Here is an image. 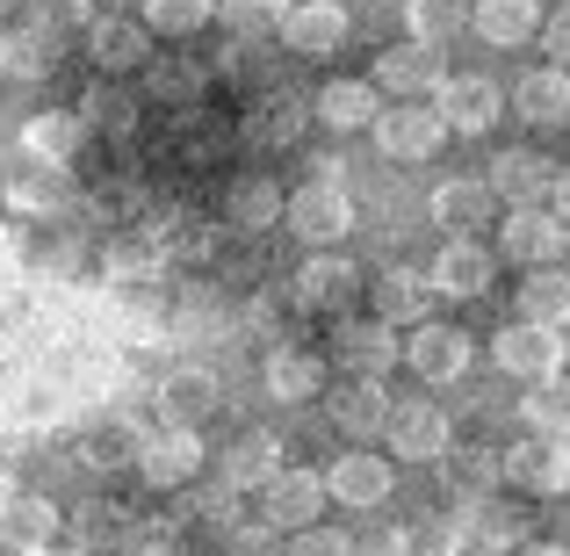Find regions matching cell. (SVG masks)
<instances>
[{"instance_id":"cell-24","label":"cell","mask_w":570,"mask_h":556,"mask_svg":"<svg viewBox=\"0 0 570 556\" xmlns=\"http://www.w3.org/2000/svg\"><path fill=\"white\" fill-rule=\"evenodd\" d=\"M267 398L275 404H311V398H325V362L318 354H304V348H282V354H267Z\"/></svg>"},{"instance_id":"cell-38","label":"cell","mask_w":570,"mask_h":556,"mask_svg":"<svg viewBox=\"0 0 570 556\" xmlns=\"http://www.w3.org/2000/svg\"><path fill=\"white\" fill-rule=\"evenodd\" d=\"M209 14H217V0H145V29H159V37H195Z\"/></svg>"},{"instance_id":"cell-17","label":"cell","mask_w":570,"mask_h":556,"mask_svg":"<svg viewBox=\"0 0 570 556\" xmlns=\"http://www.w3.org/2000/svg\"><path fill=\"white\" fill-rule=\"evenodd\" d=\"M333 354H340L354 375H390V362L404 354V340L390 333L383 319H354V325H340V333H333Z\"/></svg>"},{"instance_id":"cell-11","label":"cell","mask_w":570,"mask_h":556,"mask_svg":"<svg viewBox=\"0 0 570 556\" xmlns=\"http://www.w3.org/2000/svg\"><path fill=\"white\" fill-rule=\"evenodd\" d=\"M404 362H412L419 383H455V375L470 369V333H455V325H419V333L404 340Z\"/></svg>"},{"instance_id":"cell-55","label":"cell","mask_w":570,"mask_h":556,"mask_svg":"<svg viewBox=\"0 0 570 556\" xmlns=\"http://www.w3.org/2000/svg\"><path fill=\"white\" fill-rule=\"evenodd\" d=\"M14 556H51V549H14Z\"/></svg>"},{"instance_id":"cell-15","label":"cell","mask_w":570,"mask_h":556,"mask_svg":"<svg viewBox=\"0 0 570 556\" xmlns=\"http://www.w3.org/2000/svg\"><path fill=\"white\" fill-rule=\"evenodd\" d=\"M325 491H333L340 506H354V514L383 506V499H390V456H333Z\"/></svg>"},{"instance_id":"cell-36","label":"cell","mask_w":570,"mask_h":556,"mask_svg":"<svg viewBox=\"0 0 570 556\" xmlns=\"http://www.w3.org/2000/svg\"><path fill=\"white\" fill-rule=\"evenodd\" d=\"M0 72L8 80H43L51 72V37L43 29H8L0 37Z\"/></svg>"},{"instance_id":"cell-52","label":"cell","mask_w":570,"mask_h":556,"mask_svg":"<svg viewBox=\"0 0 570 556\" xmlns=\"http://www.w3.org/2000/svg\"><path fill=\"white\" fill-rule=\"evenodd\" d=\"M520 556H570L563 543H534V549H520Z\"/></svg>"},{"instance_id":"cell-31","label":"cell","mask_w":570,"mask_h":556,"mask_svg":"<svg viewBox=\"0 0 570 556\" xmlns=\"http://www.w3.org/2000/svg\"><path fill=\"white\" fill-rule=\"evenodd\" d=\"M58 520H66V514H58L43 491H14V506L0 514V543H14V549H51Z\"/></svg>"},{"instance_id":"cell-18","label":"cell","mask_w":570,"mask_h":556,"mask_svg":"<svg viewBox=\"0 0 570 556\" xmlns=\"http://www.w3.org/2000/svg\"><path fill=\"white\" fill-rule=\"evenodd\" d=\"M354 282H362V275H354L347 253H325L318 246L304 267H296V304H304V311H333V304H347V296H354Z\"/></svg>"},{"instance_id":"cell-16","label":"cell","mask_w":570,"mask_h":556,"mask_svg":"<svg viewBox=\"0 0 570 556\" xmlns=\"http://www.w3.org/2000/svg\"><path fill=\"white\" fill-rule=\"evenodd\" d=\"M441 51L433 43H397V51H383L376 58V87H390V95H441Z\"/></svg>"},{"instance_id":"cell-39","label":"cell","mask_w":570,"mask_h":556,"mask_svg":"<svg viewBox=\"0 0 570 556\" xmlns=\"http://www.w3.org/2000/svg\"><path fill=\"white\" fill-rule=\"evenodd\" d=\"M217 14L238 29V37H267V29L289 22V0H217Z\"/></svg>"},{"instance_id":"cell-47","label":"cell","mask_w":570,"mask_h":556,"mask_svg":"<svg viewBox=\"0 0 570 556\" xmlns=\"http://www.w3.org/2000/svg\"><path fill=\"white\" fill-rule=\"evenodd\" d=\"M404 14H412L419 43H441L448 29H455V0H404Z\"/></svg>"},{"instance_id":"cell-21","label":"cell","mask_w":570,"mask_h":556,"mask_svg":"<svg viewBox=\"0 0 570 556\" xmlns=\"http://www.w3.org/2000/svg\"><path fill=\"white\" fill-rule=\"evenodd\" d=\"M311 116H325L333 130H376V116H383V87H376V80H333V87H318Z\"/></svg>"},{"instance_id":"cell-23","label":"cell","mask_w":570,"mask_h":556,"mask_svg":"<svg viewBox=\"0 0 570 556\" xmlns=\"http://www.w3.org/2000/svg\"><path fill=\"white\" fill-rule=\"evenodd\" d=\"M549 182H557V167L542 153H528V145L491 159V195H505V203H549Z\"/></svg>"},{"instance_id":"cell-48","label":"cell","mask_w":570,"mask_h":556,"mask_svg":"<svg viewBox=\"0 0 570 556\" xmlns=\"http://www.w3.org/2000/svg\"><path fill=\"white\" fill-rule=\"evenodd\" d=\"M289 556H354V543H347L340 528H304V535L289 543Z\"/></svg>"},{"instance_id":"cell-14","label":"cell","mask_w":570,"mask_h":556,"mask_svg":"<svg viewBox=\"0 0 570 556\" xmlns=\"http://www.w3.org/2000/svg\"><path fill=\"white\" fill-rule=\"evenodd\" d=\"M145 51H153V29H145V14H109V22L87 29V58H95L101 72L145 66Z\"/></svg>"},{"instance_id":"cell-3","label":"cell","mask_w":570,"mask_h":556,"mask_svg":"<svg viewBox=\"0 0 570 556\" xmlns=\"http://www.w3.org/2000/svg\"><path fill=\"white\" fill-rule=\"evenodd\" d=\"M383 433H390V456H404V462H441L448 448H455V433H448V412H441V404H426V398L390 404Z\"/></svg>"},{"instance_id":"cell-12","label":"cell","mask_w":570,"mask_h":556,"mask_svg":"<svg viewBox=\"0 0 570 556\" xmlns=\"http://www.w3.org/2000/svg\"><path fill=\"white\" fill-rule=\"evenodd\" d=\"M426 282H433V296H484L491 290V246H476V238H448V246L433 253Z\"/></svg>"},{"instance_id":"cell-25","label":"cell","mask_w":570,"mask_h":556,"mask_svg":"<svg viewBox=\"0 0 570 556\" xmlns=\"http://www.w3.org/2000/svg\"><path fill=\"white\" fill-rule=\"evenodd\" d=\"M333 419L347 433H383V419H390V390H383V375H347V383H333Z\"/></svg>"},{"instance_id":"cell-45","label":"cell","mask_w":570,"mask_h":556,"mask_svg":"<svg viewBox=\"0 0 570 556\" xmlns=\"http://www.w3.org/2000/svg\"><path fill=\"white\" fill-rule=\"evenodd\" d=\"M470 535H476L484 549H499V543H520V514H505V506L476 499V506H470Z\"/></svg>"},{"instance_id":"cell-30","label":"cell","mask_w":570,"mask_h":556,"mask_svg":"<svg viewBox=\"0 0 570 556\" xmlns=\"http://www.w3.org/2000/svg\"><path fill=\"white\" fill-rule=\"evenodd\" d=\"M441 477H448V491H462V499H491V491L505 485V456L499 448H448L441 456Z\"/></svg>"},{"instance_id":"cell-49","label":"cell","mask_w":570,"mask_h":556,"mask_svg":"<svg viewBox=\"0 0 570 556\" xmlns=\"http://www.w3.org/2000/svg\"><path fill=\"white\" fill-rule=\"evenodd\" d=\"M232 556H275V528L253 520V528H232Z\"/></svg>"},{"instance_id":"cell-32","label":"cell","mask_w":570,"mask_h":556,"mask_svg":"<svg viewBox=\"0 0 570 556\" xmlns=\"http://www.w3.org/2000/svg\"><path fill=\"white\" fill-rule=\"evenodd\" d=\"M513 109L528 124H563L570 116V66H534L528 80L513 87Z\"/></svg>"},{"instance_id":"cell-10","label":"cell","mask_w":570,"mask_h":556,"mask_svg":"<svg viewBox=\"0 0 570 556\" xmlns=\"http://www.w3.org/2000/svg\"><path fill=\"white\" fill-rule=\"evenodd\" d=\"M441 116H448V130H491L499 124V109H505V95H499V80H484V72H455V80H441Z\"/></svg>"},{"instance_id":"cell-13","label":"cell","mask_w":570,"mask_h":556,"mask_svg":"<svg viewBox=\"0 0 570 556\" xmlns=\"http://www.w3.org/2000/svg\"><path fill=\"white\" fill-rule=\"evenodd\" d=\"M167 261H174V246H167L159 224H130V232H116L109 253H101V267H109L116 282H153Z\"/></svg>"},{"instance_id":"cell-9","label":"cell","mask_w":570,"mask_h":556,"mask_svg":"<svg viewBox=\"0 0 570 556\" xmlns=\"http://www.w3.org/2000/svg\"><path fill=\"white\" fill-rule=\"evenodd\" d=\"M282 43H289L296 58H333L340 43H347V8H340V0H296L289 22H282Z\"/></svg>"},{"instance_id":"cell-6","label":"cell","mask_w":570,"mask_h":556,"mask_svg":"<svg viewBox=\"0 0 570 556\" xmlns=\"http://www.w3.org/2000/svg\"><path fill=\"white\" fill-rule=\"evenodd\" d=\"M563 224L549 217L542 203H513L505 209V224H499V246H505V261H520V267H549L563 253Z\"/></svg>"},{"instance_id":"cell-50","label":"cell","mask_w":570,"mask_h":556,"mask_svg":"<svg viewBox=\"0 0 570 556\" xmlns=\"http://www.w3.org/2000/svg\"><path fill=\"white\" fill-rule=\"evenodd\" d=\"M542 43L557 51V66H570V0H563V8H557V14L542 22Z\"/></svg>"},{"instance_id":"cell-19","label":"cell","mask_w":570,"mask_h":556,"mask_svg":"<svg viewBox=\"0 0 570 556\" xmlns=\"http://www.w3.org/2000/svg\"><path fill=\"white\" fill-rule=\"evenodd\" d=\"M275 477H282V441L275 433L253 427V433H238V441L224 448V485L232 491H267Z\"/></svg>"},{"instance_id":"cell-33","label":"cell","mask_w":570,"mask_h":556,"mask_svg":"<svg viewBox=\"0 0 570 556\" xmlns=\"http://www.w3.org/2000/svg\"><path fill=\"white\" fill-rule=\"evenodd\" d=\"M224 217H232L238 232H267L275 217H289V195L275 188V174H246V182H232V203H224Z\"/></svg>"},{"instance_id":"cell-34","label":"cell","mask_w":570,"mask_h":556,"mask_svg":"<svg viewBox=\"0 0 570 556\" xmlns=\"http://www.w3.org/2000/svg\"><path fill=\"white\" fill-rule=\"evenodd\" d=\"M8 203H14V209H29V217H37V209H43V217H58V209L72 203L66 167H37V159H29V167L8 182Z\"/></svg>"},{"instance_id":"cell-4","label":"cell","mask_w":570,"mask_h":556,"mask_svg":"<svg viewBox=\"0 0 570 556\" xmlns=\"http://www.w3.org/2000/svg\"><path fill=\"white\" fill-rule=\"evenodd\" d=\"M325 499H333V491H325L318 470H282L275 485L261 491V520H267L275 535H304V528H318Z\"/></svg>"},{"instance_id":"cell-8","label":"cell","mask_w":570,"mask_h":556,"mask_svg":"<svg viewBox=\"0 0 570 556\" xmlns=\"http://www.w3.org/2000/svg\"><path fill=\"white\" fill-rule=\"evenodd\" d=\"M376 145H383V159H433L448 145V116L441 109H383Z\"/></svg>"},{"instance_id":"cell-43","label":"cell","mask_w":570,"mask_h":556,"mask_svg":"<svg viewBox=\"0 0 570 556\" xmlns=\"http://www.w3.org/2000/svg\"><path fill=\"white\" fill-rule=\"evenodd\" d=\"M145 87H153L159 109H181V101L203 95V72H195V66H153V80H145Z\"/></svg>"},{"instance_id":"cell-54","label":"cell","mask_w":570,"mask_h":556,"mask_svg":"<svg viewBox=\"0 0 570 556\" xmlns=\"http://www.w3.org/2000/svg\"><path fill=\"white\" fill-rule=\"evenodd\" d=\"M51 556H95V549H80V543H72V549H51Z\"/></svg>"},{"instance_id":"cell-5","label":"cell","mask_w":570,"mask_h":556,"mask_svg":"<svg viewBox=\"0 0 570 556\" xmlns=\"http://www.w3.org/2000/svg\"><path fill=\"white\" fill-rule=\"evenodd\" d=\"M491 354H499L505 375H520V383H549V375H563V333L557 325H505L499 340H491Z\"/></svg>"},{"instance_id":"cell-20","label":"cell","mask_w":570,"mask_h":556,"mask_svg":"<svg viewBox=\"0 0 570 556\" xmlns=\"http://www.w3.org/2000/svg\"><path fill=\"white\" fill-rule=\"evenodd\" d=\"M80 145H87V124H80V116H66V109H43V116H29V124H22V153L37 159V167H72Z\"/></svg>"},{"instance_id":"cell-27","label":"cell","mask_w":570,"mask_h":556,"mask_svg":"<svg viewBox=\"0 0 570 556\" xmlns=\"http://www.w3.org/2000/svg\"><path fill=\"white\" fill-rule=\"evenodd\" d=\"M542 0H476V37L499 43V51H513V43L542 37Z\"/></svg>"},{"instance_id":"cell-37","label":"cell","mask_w":570,"mask_h":556,"mask_svg":"<svg viewBox=\"0 0 570 556\" xmlns=\"http://www.w3.org/2000/svg\"><path fill=\"white\" fill-rule=\"evenodd\" d=\"M520 412H528L534 433H563V441H570V375L534 383V398H520Z\"/></svg>"},{"instance_id":"cell-1","label":"cell","mask_w":570,"mask_h":556,"mask_svg":"<svg viewBox=\"0 0 570 556\" xmlns=\"http://www.w3.org/2000/svg\"><path fill=\"white\" fill-rule=\"evenodd\" d=\"M289 232L311 238V246H340L354 232V195L340 188V174H318L311 188L289 195Z\"/></svg>"},{"instance_id":"cell-2","label":"cell","mask_w":570,"mask_h":556,"mask_svg":"<svg viewBox=\"0 0 570 556\" xmlns=\"http://www.w3.org/2000/svg\"><path fill=\"white\" fill-rule=\"evenodd\" d=\"M195 470H203V441H195V427H167V419H159L153 433H138V477L153 491H181Z\"/></svg>"},{"instance_id":"cell-7","label":"cell","mask_w":570,"mask_h":556,"mask_svg":"<svg viewBox=\"0 0 570 556\" xmlns=\"http://www.w3.org/2000/svg\"><path fill=\"white\" fill-rule=\"evenodd\" d=\"M505 477L520 491H570V441L563 433H534V441L505 448Z\"/></svg>"},{"instance_id":"cell-29","label":"cell","mask_w":570,"mask_h":556,"mask_svg":"<svg viewBox=\"0 0 570 556\" xmlns=\"http://www.w3.org/2000/svg\"><path fill=\"white\" fill-rule=\"evenodd\" d=\"M426 304H433V282L419 267H383V282H376V319L383 325H426Z\"/></svg>"},{"instance_id":"cell-53","label":"cell","mask_w":570,"mask_h":556,"mask_svg":"<svg viewBox=\"0 0 570 556\" xmlns=\"http://www.w3.org/2000/svg\"><path fill=\"white\" fill-rule=\"evenodd\" d=\"M8 506H14V485H8V477H0V514H8Z\"/></svg>"},{"instance_id":"cell-46","label":"cell","mask_w":570,"mask_h":556,"mask_svg":"<svg viewBox=\"0 0 570 556\" xmlns=\"http://www.w3.org/2000/svg\"><path fill=\"white\" fill-rule=\"evenodd\" d=\"M159 232H167V246L188 253V261H209V253H217V232H209L203 217H188V209H181L174 224H159Z\"/></svg>"},{"instance_id":"cell-35","label":"cell","mask_w":570,"mask_h":556,"mask_svg":"<svg viewBox=\"0 0 570 556\" xmlns=\"http://www.w3.org/2000/svg\"><path fill=\"white\" fill-rule=\"evenodd\" d=\"M520 319L528 325H570V275H557V267H542L534 282H520Z\"/></svg>"},{"instance_id":"cell-42","label":"cell","mask_w":570,"mask_h":556,"mask_svg":"<svg viewBox=\"0 0 570 556\" xmlns=\"http://www.w3.org/2000/svg\"><path fill=\"white\" fill-rule=\"evenodd\" d=\"M80 124H95V130H116V138H124L130 124H138V109H130V95H116V87H95V95L80 101Z\"/></svg>"},{"instance_id":"cell-44","label":"cell","mask_w":570,"mask_h":556,"mask_svg":"<svg viewBox=\"0 0 570 556\" xmlns=\"http://www.w3.org/2000/svg\"><path fill=\"white\" fill-rule=\"evenodd\" d=\"M72 528H80V549H95V543H124V528H130V520H124V506H80V514H72Z\"/></svg>"},{"instance_id":"cell-56","label":"cell","mask_w":570,"mask_h":556,"mask_svg":"<svg viewBox=\"0 0 570 556\" xmlns=\"http://www.w3.org/2000/svg\"><path fill=\"white\" fill-rule=\"evenodd\" d=\"M557 8H563V0H557Z\"/></svg>"},{"instance_id":"cell-40","label":"cell","mask_w":570,"mask_h":556,"mask_svg":"<svg viewBox=\"0 0 570 556\" xmlns=\"http://www.w3.org/2000/svg\"><path fill=\"white\" fill-rule=\"evenodd\" d=\"M29 29L66 37V29H95V14H87V0H29Z\"/></svg>"},{"instance_id":"cell-28","label":"cell","mask_w":570,"mask_h":556,"mask_svg":"<svg viewBox=\"0 0 570 556\" xmlns=\"http://www.w3.org/2000/svg\"><path fill=\"white\" fill-rule=\"evenodd\" d=\"M217 412V375L209 369H174L167 383H159V419L167 427H195V419Z\"/></svg>"},{"instance_id":"cell-41","label":"cell","mask_w":570,"mask_h":556,"mask_svg":"<svg viewBox=\"0 0 570 556\" xmlns=\"http://www.w3.org/2000/svg\"><path fill=\"white\" fill-rule=\"evenodd\" d=\"M124 556H181V528H174V520H130Z\"/></svg>"},{"instance_id":"cell-26","label":"cell","mask_w":570,"mask_h":556,"mask_svg":"<svg viewBox=\"0 0 570 556\" xmlns=\"http://www.w3.org/2000/svg\"><path fill=\"white\" fill-rule=\"evenodd\" d=\"M491 203H499V195H491V182H441L426 209H433V224H441V232L470 238L476 224H491Z\"/></svg>"},{"instance_id":"cell-51","label":"cell","mask_w":570,"mask_h":556,"mask_svg":"<svg viewBox=\"0 0 570 556\" xmlns=\"http://www.w3.org/2000/svg\"><path fill=\"white\" fill-rule=\"evenodd\" d=\"M549 217L570 232V174H557V182H549Z\"/></svg>"},{"instance_id":"cell-22","label":"cell","mask_w":570,"mask_h":556,"mask_svg":"<svg viewBox=\"0 0 570 556\" xmlns=\"http://www.w3.org/2000/svg\"><path fill=\"white\" fill-rule=\"evenodd\" d=\"M304 101H296V95H261V101H253V109H246V145H253V153H282V145H296V138H304Z\"/></svg>"}]
</instances>
